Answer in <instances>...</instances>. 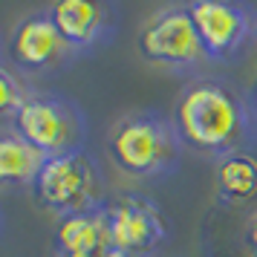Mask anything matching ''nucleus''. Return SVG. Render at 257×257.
<instances>
[{"instance_id":"obj_1","label":"nucleus","mask_w":257,"mask_h":257,"mask_svg":"<svg viewBox=\"0 0 257 257\" xmlns=\"http://www.w3.org/2000/svg\"><path fill=\"white\" fill-rule=\"evenodd\" d=\"M179 139L208 156L248 153L257 145V101L254 95L222 78H194L174 101Z\"/></svg>"},{"instance_id":"obj_2","label":"nucleus","mask_w":257,"mask_h":257,"mask_svg":"<svg viewBox=\"0 0 257 257\" xmlns=\"http://www.w3.org/2000/svg\"><path fill=\"white\" fill-rule=\"evenodd\" d=\"M182 139L174 118L156 107H136L116 118L107 133V151L118 171L133 179H156L176 171Z\"/></svg>"},{"instance_id":"obj_3","label":"nucleus","mask_w":257,"mask_h":257,"mask_svg":"<svg viewBox=\"0 0 257 257\" xmlns=\"http://www.w3.org/2000/svg\"><path fill=\"white\" fill-rule=\"evenodd\" d=\"M29 191L41 208H49L58 217L75 214V211L101 208L110 197L104 171L87 148L49 156L41 165Z\"/></svg>"},{"instance_id":"obj_4","label":"nucleus","mask_w":257,"mask_h":257,"mask_svg":"<svg viewBox=\"0 0 257 257\" xmlns=\"http://www.w3.org/2000/svg\"><path fill=\"white\" fill-rule=\"evenodd\" d=\"M9 127L49 159V156L87 148L90 124H87L84 107L72 95L32 90L21 110L15 113Z\"/></svg>"},{"instance_id":"obj_5","label":"nucleus","mask_w":257,"mask_h":257,"mask_svg":"<svg viewBox=\"0 0 257 257\" xmlns=\"http://www.w3.org/2000/svg\"><path fill=\"white\" fill-rule=\"evenodd\" d=\"M139 52L145 61L171 72H185L205 64L208 52L199 29L188 12V3H174L153 12L139 29Z\"/></svg>"},{"instance_id":"obj_6","label":"nucleus","mask_w":257,"mask_h":257,"mask_svg":"<svg viewBox=\"0 0 257 257\" xmlns=\"http://www.w3.org/2000/svg\"><path fill=\"white\" fill-rule=\"evenodd\" d=\"M104 217L110 225V243L118 251L148 257L171 237V220L165 208L139 191L110 194L104 202Z\"/></svg>"},{"instance_id":"obj_7","label":"nucleus","mask_w":257,"mask_h":257,"mask_svg":"<svg viewBox=\"0 0 257 257\" xmlns=\"http://www.w3.org/2000/svg\"><path fill=\"white\" fill-rule=\"evenodd\" d=\"M188 12L211 61H231L257 35V9L237 0H194Z\"/></svg>"},{"instance_id":"obj_8","label":"nucleus","mask_w":257,"mask_h":257,"mask_svg":"<svg viewBox=\"0 0 257 257\" xmlns=\"http://www.w3.org/2000/svg\"><path fill=\"white\" fill-rule=\"evenodd\" d=\"M6 52L12 64L26 75H41V72H58L67 64L78 58L75 49L64 41L55 21L49 18L47 6L24 15L12 29V38L6 44Z\"/></svg>"},{"instance_id":"obj_9","label":"nucleus","mask_w":257,"mask_h":257,"mask_svg":"<svg viewBox=\"0 0 257 257\" xmlns=\"http://www.w3.org/2000/svg\"><path fill=\"white\" fill-rule=\"evenodd\" d=\"M47 12L75 55L98 49L118 29V12L107 0H55Z\"/></svg>"},{"instance_id":"obj_10","label":"nucleus","mask_w":257,"mask_h":257,"mask_svg":"<svg viewBox=\"0 0 257 257\" xmlns=\"http://www.w3.org/2000/svg\"><path fill=\"white\" fill-rule=\"evenodd\" d=\"M55 248L64 257H104L113 248L104 205L58 217V222H55Z\"/></svg>"},{"instance_id":"obj_11","label":"nucleus","mask_w":257,"mask_h":257,"mask_svg":"<svg viewBox=\"0 0 257 257\" xmlns=\"http://www.w3.org/2000/svg\"><path fill=\"white\" fill-rule=\"evenodd\" d=\"M47 156L32 148L12 127L0 130V185L3 188H32Z\"/></svg>"},{"instance_id":"obj_12","label":"nucleus","mask_w":257,"mask_h":257,"mask_svg":"<svg viewBox=\"0 0 257 257\" xmlns=\"http://www.w3.org/2000/svg\"><path fill=\"white\" fill-rule=\"evenodd\" d=\"M217 194L222 202H245L257 194V159L251 153H231L217 159Z\"/></svg>"},{"instance_id":"obj_13","label":"nucleus","mask_w":257,"mask_h":257,"mask_svg":"<svg viewBox=\"0 0 257 257\" xmlns=\"http://www.w3.org/2000/svg\"><path fill=\"white\" fill-rule=\"evenodd\" d=\"M29 93H32V87H26L21 72L12 70L0 58V118H9V124H12L15 113L21 110V104L26 101Z\"/></svg>"},{"instance_id":"obj_14","label":"nucleus","mask_w":257,"mask_h":257,"mask_svg":"<svg viewBox=\"0 0 257 257\" xmlns=\"http://www.w3.org/2000/svg\"><path fill=\"white\" fill-rule=\"evenodd\" d=\"M248 248H251V257H257V214L248 222Z\"/></svg>"},{"instance_id":"obj_15","label":"nucleus","mask_w":257,"mask_h":257,"mask_svg":"<svg viewBox=\"0 0 257 257\" xmlns=\"http://www.w3.org/2000/svg\"><path fill=\"white\" fill-rule=\"evenodd\" d=\"M104 257H142V254H130V251H118V248H110Z\"/></svg>"},{"instance_id":"obj_16","label":"nucleus","mask_w":257,"mask_h":257,"mask_svg":"<svg viewBox=\"0 0 257 257\" xmlns=\"http://www.w3.org/2000/svg\"><path fill=\"white\" fill-rule=\"evenodd\" d=\"M0 228H3V217H0Z\"/></svg>"},{"instance_id":"obj_17","label":"nucleus","mask_w":257,"mask_h":257,"mask_svg":"<svg viewBox=\"0 0 257 257\" xmlns=\"http://www.w3.org/2000/svg\"><path fill=\"white\" fill-rule=\"evenodd\" d=\"M0 58H3V47H0Z\"/></svg>"},{"instance_id":"obj_18","label":"nucleus","mask_w":257,"mask_h":257,"mask_svg":"<svg viewBox=\"0 0 257 257\" xmlns=\"http://www.w3.org/2000/svg\"><path fill=\"white\" fill-rule=\"evenodd\" d=\"M254 44H257V35H254Z\"/></svg>"},{"instance_id":"obj_19","label":"nucleus","mask_w":257,"mask_h":257,"mask_svg":"<svg viewBox=\"0 0 257 257\" xmlns=\"http://www.w3.org/2000/svg\"><path fill=\"white\" fill-rule=\"evenodd\" d=\"M58 257H64V254H58Z\"/></svg>"}]
</instances>
